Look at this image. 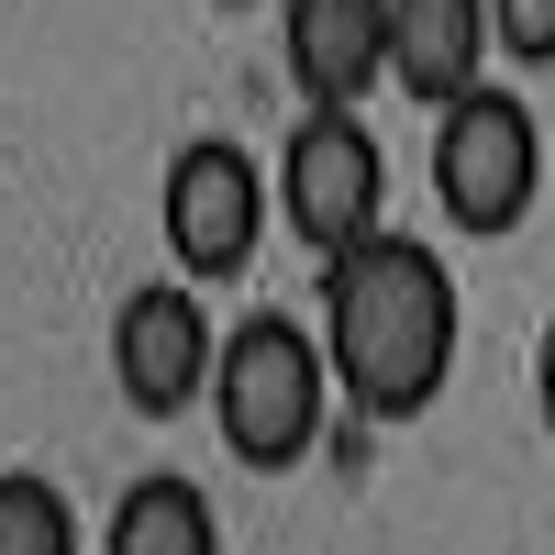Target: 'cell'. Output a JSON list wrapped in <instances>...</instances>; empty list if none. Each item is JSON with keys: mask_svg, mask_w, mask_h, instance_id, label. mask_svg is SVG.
<instances>
[{"mask_svg": "<svg viewBox=\"0 0 555 555\" xmlns=\"http://www.w3.org/2000/svg\"><path fill=\"white\" fill-rule=\"evenodd\" d=\"M455 334H467V300L423 234H366L322 256V345L356 423H423L455 378Z\"/></svg>", "mask_w": 555, "mask_h": 555, "instance_id": "cell-1", "label": "cell"}, {"mask_svg": "<svg viewBox=\"0 0 555 555\" xmlns=\"http://www.w3.org/2000/svg\"><path fill=\"white\" fill-rule=\"evenodd\" d=\"M322 411H334V345L289 311H245L222 334V378H211V434L245 478H289L311 467Z\"/></svg>", "mask_w": 555, "mask_h": 555, "instance_id": "cell-2", "label": "cell"}, {"mask_svg": "<svg viewBox=\"0 0 555 555\" xmlns=\"http://www.w3.org/2000/svg\"><path fill=\"white\" fill-rule=\"evenodd\" d=\"M544 201V122L522 89H467L455 112H434V211L455 234H522Z\"/></svg>", "mask_w": 555, "mask_h": 555, "instance_id": "cell-3", "label": "cell"}, {"mask_svg": "<svg viewBox=\"0 0 555 555\" xmlns=\"http://www.w3.org/2000/svg\"><path fill=\"white\" fill-rule=\"evenodd\" d=\"M278 211L311 256L389 234V145L366 133V101H300V133L278 145Z\"/></svg>", "mask_w": 555, "mask_h": 555, "instance_id": "cell-4", "label": "cell"}, {"mask_svg": "<svg viewBox=\"0 0 555 555\" xmlns=\"http://www.w3.org/2000/svg\"><path fill=\"white\" fill-rule=\"evenodd\" d=\"M267 211H278L267 167L245 145H222V133H190V145L167 156V178H156V234H167L178 278H201V289H222V278L256 267Z\"/></svg>", "mask_w": 555, "mask_h": 555, "instance_id": "cell-5", "label": "cell"}, {"mask_svg": "<svg viewBox=\"0 0 555 555\" xmlns=\"http://www.w3.org/2000/svg\"><path fill=\"white\" fill-rule=\"evenodd\" d=\"M211 378H222V334L201 311V278L122 289V311H112V389H122V411L178 423L190 400H211Z\"/></svg>", "mask_w": 555, "mask_h": 555, "instance_id": "cell-6", "label": "cell"}, {"mask_svg": "<svg viewBox=\"0 0 555 555\" xmlns=\"http://www.w3.org/2000/svg\"><path fill=\"white\" fill-rule=\"evenodd\" d=\"M278 56L300 101H366L389 78V0H278Z\"/></svg>", "mask_w": 555, "mask_h": 555, "instance_id": "cell-7", "label": "cell"}, {"mask_svg": "<svg viewBox=\"0 0 555 555\" xmlns=\"http://www.w3.org/2000/svg\"><path fill=\"white\" fill-rule=\"evenodd\" d=\"M489 0H389V78L423 112H455L467 89H489Z\"/></svg>", "mask_w": 555, "mask_h": 555, "instance_id": "cell-8", "label": "cell"}, {"mask_svg": "<svg viewBox=\"0 0 555 555\" xmlns=\"http://www.w3.org/2000/svg\"><path fill=\"white\" fill-rule=\"evenodd\" d=\"M101 555H222V512L201 478H133Z\"/></svg>", "mask_w": 555, "mask_h": 555, "instance_id": "cell-9", "label": "cell"}, {"mask_svg": "<svg viewBox=\"0 0 555 555\" xmlns=\"http://www.w3.org/2000/svg\"><path fill=\"white\" fill-rule=\"evenodd\" d=\"M0 555H78V522H67L56 478H34V467L0 478Z\"/></svg>", "mask_w": 555, "mask_h": 555, "instance_id": "cell-10", "label": "cell"}, {"mask_svg": "<svg viewBox=\"0 0 555 555\" xmlns=\"http://www.w3.org/2000/svg\"><path fill=\"white\" fill-rule=\"evenodd\" d=\"M489 34L512 67H555V0H489Z\"/></svg>", "mask_w": 555, "mask_h": 555, "instance_id": "cell-11", "label": "cell"}, {"mask_svg": "<svg viewBox=\"0 0 555 555\" xmlns=\"http://www.w3.org/2000/svg\"><path fill=\"white\" fill-rule=\"evenodd\" d=\"M533 411H544V434H555V322H544V345H533Z\"/></svg>", "mask_w": 555, "mask_h": 555, "instance_id": "cell-12", "label": "cell"}, {"mask_svg": "<svg viewBox=\"0 0 555 555\" xmlns=\"http://www.w3.org/2000/svg\"><path fill=\"white\" fill-rule=\"evenodd\" d=\"M222 12H245V0H222Z\"/></svg>", "mask_w": 555, "mask_h": 555, "instance_id": "cell-13", "label": "cell"}]
</instances>
